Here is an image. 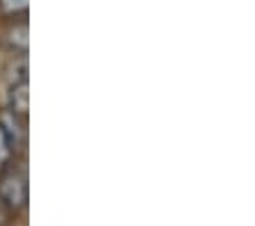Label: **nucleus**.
Returning a JSON list of instances; mask_svg holds the SVG:
<instances>
[{
  "label": "nucleus",
  "mask_w": 255,
  "mask_h": 226,
  "mask_svg": "<svg viewBox=\"0 0 255 226\" xmlns=\"http://www.w3.org/2000/svg\"><path fill=\"white\" fill-rule=\"evenodd\" d=\"M0 201L9 210H18L27 201V176L21 167H7L0 176Z\"/></svg>",
  "instance_id": "nucleus-1"
},
{
  "label": "nucleus",
  "mask_w": 255,
  "mask_h": 226,
  "mask_svg": "<svg viewBox=\"0 0 255 226\" xmlns=\"http://www.w3.org/2000/svg\"><path fill=\"white\" fill-rule=\"evenodd\" d=\"M0 130L5 133L7 142L11 144V149H23L27 140V128H25V119L16 117L9 110H2L0 112Z\"/></svg>",
  "instance_id": "nucleus-2"
},
{
  "label": "nucleus",
  "mask_w": 255,
  "mask_h": 226,
  "mask_svg": "<svg viewBox=\"0 0 255 226\" xmlns=\"http://www.w3.org/2000/svg\"><path fill=\"white\" fill-rule=\"evenodd\" d=\"M30 85L25 80H14L9 82V92H7V103H9V112H14L16 117L27 119V110H30Z\"/></svg>",
  "instance_id": "nucleus-3"
},
{
  "label": "nucleus",
  "mask_w": 255,
  "mask_h": 226,
  "mask_svg": "<svg viewBox=\"0 0 255 226\" xmlns=\"http://www.w3.org/2000/svg\"><path fill=\"white\" fill-rule=\"evenodd\" d=\"M5 43L14 55H25L27 53V21L14 23L9 27L5 32Z\"/></svg>",
  "instance_id": "nucleus-4"
},
{
  "label": "nucleus",
  "mask_w": 255,
  "mask_h": 226,
  "mask_svg": "<svg viewBox=\"0 0 255 226\" xmlns=\"http://www.w3.org/2000/svg\"><path fill=\"white\" fill-rule=\"evenodd\" d=\"M0 11L5 16H25L27 14V0H0Z\"/></svg>",
  "instance_id": "nucleus-5"
},
{
  "label": "nucleus",
  "mask_w": 255,
  "mask_h": 226,
  "mask_svg": "<svg viewBox=\"0 0 255 226\" xmlns=\"http://www.w3.org/2000/svg\"><path fill=\"white\" fill-rule=\"evenodd\" d=\"M11 156H14V149H11V144H9V142H7L5 133L0 130V172H2V169H7V167H9Z\"/></svg>",
  "instance_id": "nucleus-6"
}]
</instances>
